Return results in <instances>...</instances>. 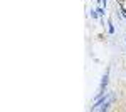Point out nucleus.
<instances>
[{
    "instance_id": "obj_1",
    "label": "nucleus",
    "mask_w": 126,
    "mask_h": 112,
    "mask_svg": "<svg viewBox=\"0 0 126 112\" xmlns=\"http://www.w3.org/2000/svg\"><path fill=\"white\" fill-rule=\"evenodd\" d=\"M119 2H123V0H119Z\"/></svg>"
}]
</instances>
